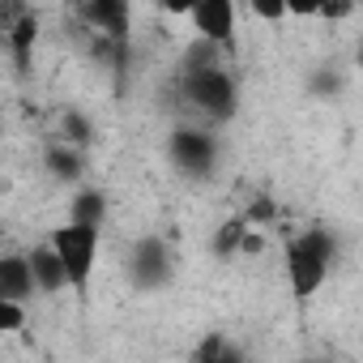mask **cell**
<instances>
[{"mask_svg": "<svg viewBox=\"0 0 363 363\" xmlns=\"http://www.w3.org/2000/svg\"><path fill=\"white\" fill-rule=\"evenodd\" d=\"M286 13L291 18H320V0H286Z\"/></svg>", "mask_w": 363, "mask_h": 363, "instance_id": "obj_20", "label": "cell"}, {"mask_svg": "<svg viewBox=\"0 0 363 363\" xmlns=\"http://www.w3.org/2000/svg\"><path fill=\"white\" fill-rule=\"evenodd\" d=\"M248 9H252L261 22H282V18H291V13H286V0H248Z\"/></svg>", "mask_w": 363, "mask_h": 363, "instance_id": "obj_18", "label": "cell"}, {"mask_svg": "<svg viewBox=\"0 0 363 363\" xmlns=\"http://www.w3.org/2000/svg\"><path fill=\"white\" fill-rule=\"evenodd\" d=\"M354 13V0H320V18L325 22H346Z\"/></svg>", "mask_w": 363, "mask_h": 363, "instance_id": "obj_19", "label": "cell"}, {"mask_svg": "<svg viewBox=\"0 0 363 363\" xmlns=\"http://www.w3.org/2000/svg\"><path fill=\"white\" fill-rule=\"evenodd\" d=\"M43 167L48 175L56 179V184H82V175H86V158H82V145H69V141H56L43 150Z\"/></svg>", "mask_w": 363, "mask_h": 363, "instance_id": "obj_10", "label": "cell"}, {"mask_svg": "<svg viewBox=\"0 0 363 363\" xmlns=\"http://www.w3.org/2000/svg\"><path fill=\"white\" fill-rule=\"evenodd\" d=\"M167 154H171V167L184 175V179H214L218 171V137L210 128H197V124H179L171 128V141H167Z\"/></svg>", "mask_w": 363, "mask_h": 363, "instance_id": "obj_3", "label": "cell"}, {"mask_svg": "<svg viewBox=\"0 0 363 363\" xmlns=\"http://www.w3.org/2000/svg\"><path fill=\"white\" fill-rule=\"evenodd\" d=\"M69 223L103 227V223H107V193H103V189H90V184H82V189L69 197Z\"/></svg>", "mask_w": 363, "mask_h": 363, "instance_id": "obj_11", "label": "cell"}, {"mask_svg": "<svg viewBox=\"0 0 363 363\" xmlns=\"http://www.w3.org/2000/svg\"><path fill=\"white\" fill-rule=\"evenodd\" d=\"M244 214H248V218H252V223L261 227V223H274V218H278V206H274L269 197H261V201H257L252 210H244Z\"/></svg>", "mask_w": 363, "mask_h": 363, "instance_id": "obj_21", "label": "cell"}, {"mask_svg": "<svg viewBox=\"0 0 363 363\" xmlns=\"http://www.w3.org/2000/svg\"><path fill=\"white\" fill-rule=\"evenodd\" d=\"M193 30L218 48H235V0H201V5L189 13Z\"/></svg>", "mask_w": 363, "mask_h": 363, "instance_id": "obj_6", "label": "cell"}, {"mask_svg": "<svg viewBox=\"0 0 363 363\" xmlns=\"http://www.w3.org/2000/svg\"><path fill=\"white\" fill-rule=\"evenodd\" d=\"M197 5H201V0H158V9L162 13H175V18H189Z\"/></svg>", "mask_w": 363, "mask_h": 363, "instance_id": "obj_22", "label": "cell"}, {"mask_svg": "<svg viewBox=\"0 0 363 363\" xmlns=\"http://www.w3.org/2000/svg\"><path fill=\"white\" fill-rule=\"evenodd\" d=\"M22 329H26V303L0 299V333H22Z\"/></svg>", "mask_w": 363, "mask_h": 363, "instance_id": "obj_16", "label": "cell"}, {"mask_svg": "<svg viewBox=\"0 0 363 363\" xmlns=\"http://www.w3.org/2000/svg\"><path fill=\"white\" fill-rule=\"evenodd\" d=\"M257 223L248 218V214H231L223 227H218V235H214V252L218 257H240L244 252V235L252 231Z\"/></svg>", "mask_w": 363, "mask_h": 363, "instance_id": "obj_13", "label": "cell"}, {"mask_svg": "<svg viewBox=\"0 0 363 363\" xmlns=\"http://www.w3.org/2000/svg\"><path fill=\"white\" fill-rule=\"evenodd\" d=\"M308 90H312L316 99H329V94L342 90V73H337V69H316V73L308 77Z\"/></svg>", "mask_w": 363, "mask_h": 363, "instance_id": "obj_17", "label": "cell"}, {"mask_svg": "<svg viewBox=\"0 0 363 363\" xmlns=\"http://www.w3.org/2000/svg\"><path fill=\"white\" fill-rule=\"evenodd\" d=\"M56 244V252L65 257V269H69V286L77 299H86L90 291V278H94V265H99V240H103V227H86V223H69L56 227L48 235Z\"/></svg>", "mask_w": 363, "mask_h": 363, "instance_id": "obj_2", "label": "cell"}, {"mask_svg": "<svg viewBox=\"0 0 363 363\" xmlns=\"http://www.w3.org/2000/svg\"><path fill=\"white\" fill-rule=\"evenodd\" d=\"M35 39H39V18H35V13H26L22 22H13V26L5 30V43H9V52H13V69H18V73L30 69Z\"/></svg>", "mask_w": 363, "mask_h": 363, "instance_id": "obj_12", "label": "cell"}, {"mask_svg": "<svg viewBox=\"0 0 363 363\" xmlns=\"http://www.w3.org/2000/svg\"><path fill=\"white\" fill-rule=\"evenodd\" d=\"M282 261H286V282H291V295L295 299H312L320 286H325V278H329V257H320L316 248H308L299 235L295 240H286V252H282Z\"/></svg>", "mask_w": 363, "mask_h": 363, "instance_id": "obj_5", "label": "cell"}, {"mask_svg": "<svg viewBox=\"0 0 363 363\" xmlns=\"http://www.w3.org/2000/svg\"><path fill=\"white\" fill-rule=\"evenodd\" d=\"M184 103L210 120V124H227L235 111H240V86L223 65H210V69H197V73H184Z\"/></svg>", "mask_w": 363, "mask_h": 363, "instance_id": "obj_1", "label": "cell"}, {"mask_svg": "<svg viewBox=\"0 0 363 363\" xmlns=\"http://www.w3.org/2000/svg\"><path fill=\"white\" fill-rule=\"evenodd\" d=\"M39 295L35 269H30V252H5L0 257V299H22L30 303Z\"/></svg>", "mask_w": 363, "mask_h": 363, "instance_id": "obj_8", "label": "cell"}, {"mask_svg": "<svg viewBox=\"0 0 363 363\" xmlns=\"http://www.w3.org/2000/svg\"><path fill=\"white\" fill-rule=\"evenodd\" d=\"M128 9L133 0H82V18L120 48L128 43Z\"/></svg>", "mask_w": 363, "mask_h": 363, "instance_id": "obj_7", "label": "cell"}, {"mask_svg": "<svg viewBox=\"0 0 363 363\" xmlns=\"http://www.w3.org/2000/svg\"><path fill=\"white\" fill-rule=\"evenodd\" d=\"M175 278V248L162 235H141L128 248V282L137 291H162Z\"/></svg>", "mask_w": 363, "mask_h": 363, "instance_id": "obj_4", "label": "cell"}, {"mask_svg": "<svg viewBox=\"0 0 363 363\" xmlns=\"http://www.w3.org/2000/svg\"><path fill=\"white\" fill-rule=\"evenodd\" d=\"M90 137H94V128H90V120L82 116V111H60V141H69V145H90Z\"/></svg>", "mask_w": 363, "mask_h": 363, "instance_id": "obj_15", "label": "cell"}, {"mask_svg": "<svg viewBox=\"0 0 363 363\" xmlns=\"http://www.w3.org/2000/svg\"><path fill=\"white\" fill-rule=\"evenodd\" d=\"M354 65H359V73H363V43L354 48Z\"/></svg>", "mask_w": 363, "mask_h": 363, "instance_id": "obj_23", "label": "cell"}, {"mask_svg": "<svg viewBox=\"0 0 363 363\" xmlns=\"http://www.w3.org/2000/svg\"><path fill=\"white\" fill-rule=\"evenodd\" d=\"M30 269H35L39 295H60V291H73V286H69V269H65V257L56 252V244H52V240L30 248Z\"/></svg>", "mask_w": 363, "mask_h": 363, "instance_id": "obj_9", "label": "cell"}, {"mask_svg": "<svg viewBox=\"0 0 363 363\" xmlns=\"http://www.w3.org/2000/svg\"><path fill=\"white\" fill-rule=\"evenodd\" d=\"M244 350L240 346H231L223 333H210V337H201L197 346H193V359L197 363H231V359H240Z\"/></svg>", "mask_w": 363, "mask_h": 363, "instance_id": "obj_14", "label": "cell"}]
</instances>
